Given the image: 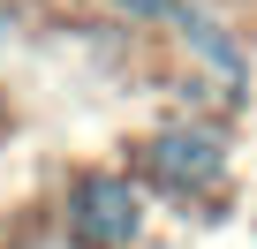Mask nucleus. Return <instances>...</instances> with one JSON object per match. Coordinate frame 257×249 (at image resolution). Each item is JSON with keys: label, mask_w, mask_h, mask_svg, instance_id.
Masks as SVG:
<instances>
[{"label": "nucleus", "mask_w": 257, "mask_h": 249, "mask_svg": "<svg viewBox=\"0 0 257 249\" xmlns=\"http://www.w3.org/2000/svg\"><path fill=\"white\" fill-rule=\"evenodd\" d=\"M113 8H128V16H167V23H174L182 0H113Z\"/></svg>", "instance_id": "20e7f679"}, {"label": "nucleus", "mask_w": 257, "mask_h": 249, "mask_svg": "<svg viewBox=\"0 0 257 249\" xmlns=\"http://www.w3.org/2000/svg\"><path fill=\"white\" fill-rule=\"evenodd\" d=\"M144 226V204L121 174H83L68 189V241L76 249H128Z\"/></svg>", "instance_id": "f257e3e1"}, {"label": "nucleus", "mask_w": 257, "mask_h": 249, "mask_svg": "<svg viewBox=\"0 0 257 249\" xmlns=\"http://www.w3.org/2000/svg\"><path fill=\"white\" fill-rule=\"evenodd\" d=\"M144 166H152V181H167L174 196H204V189L227 174V151H219V136H204V129H167V136H152Z\"/></svg>", "instance_id": "f03ea898"}, {"label": "nucleus", "mask_w": 257, "mask_h": 249, "mask_svg": "<svg viewBox=\"0 0 257 249\" xmlns=\"http://www.w3.org/2000/svg\"><path fill=\"white\" fill-rule=\"evenodd\" d=\"M174 23H182V38H189V46L219 68V76H242V68H249V61H242V46H234V38H227L204 8H197V0H182V8H174Z\"/></svg>", "instance_id": "7ed1b4c3"}]
</instances>
